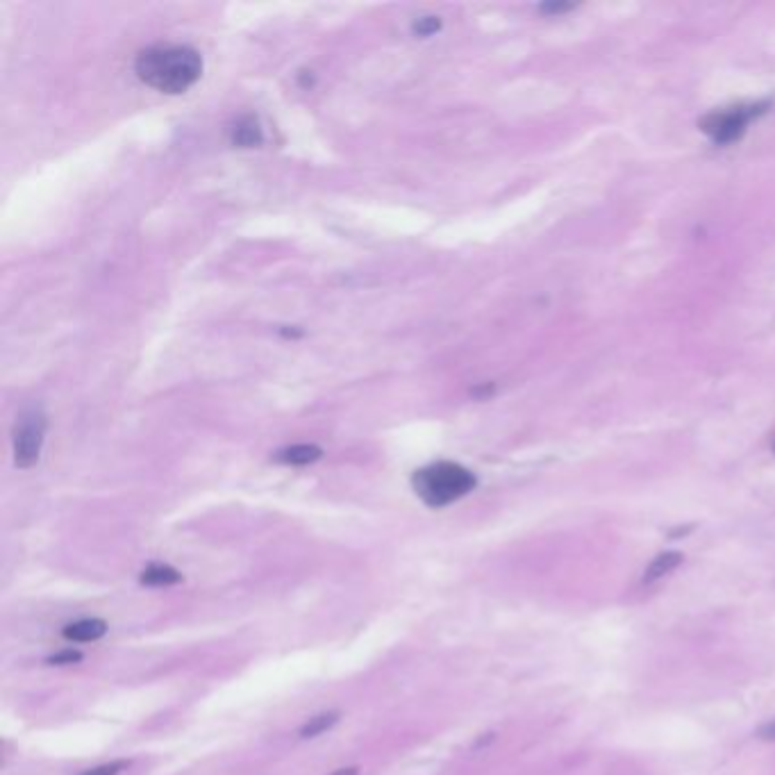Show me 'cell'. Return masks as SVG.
<instances>
[{"label": "cell", "mask_w": 775, "mask_h": 775, "mask_svg": "<svg viewBox=\"0 0 775 775\" xmlns=\"http://www.w3.org/2000/svg\"><path fill=\"white\" fill-rule=\"evenodd\" d=\"M135 71L144 85L162 94H185L203 73V57L191 46L155 44L137 55Z\"/></svg>", "instance_id": "6da1fadb"}, {"label": "cell", "mask_w": 775, "mask_h": 775, "mask_svg": "<svg viewBox=\"0 0 775 775\" xmlns=\"http://www.w3.org/2000/svg\"><path fill=\"white\" fill-rule=\"evenodd\" d=\"M478 485L475 475L455 462H435L412 475V487L428 507H446Z\"/></svg>", "instance_id": "7a4b0ae2"}, {"label": "cell", "mask_w": 775, "mask_h": 775, "mask_svg": "<svg viewBox=\"0 0 775 775\" xmlns=\"http://www.w3.org/2000/svg\"><path fill=\"white\" fill-rule=\"evenodd\" d=\"M766 107H769V103L730 107V110L707 114L698 125L707 137H712L714 144H732V141H737L741 135H744L746 125L750 121L766 112Z\"/></svg>", "instance_id": "3957f363"}, {"label": "cell", "mask_w": 775, "mask_h": 775, "mask_svg": "<svg viewBox=\"0 0 775 775\" xmlns=\"http://www.w3.org/2000/svg\"><path fill=\"white\" fill-rule=\"evenodd\" d=\"M44 432H46V419L44 414L32 412L23 416L19 428L14 432V460L16 466L28 469V466L39 460L41 444H44Z\"/></svg>", "instance_id": "277c9868"}, {"label": "cell", "mask_w": 775, "mask_h": 775, "mask_svg": "<svg viewBox=\"0 0 775 775\" xmlns=\"http://www.w3.org/2000/svg\"><path fill=\"white\" fill-rule=\"evenodd\" d=\"M141 582L148 587H171L182 582V573L169 564L153 562L146 566L144 573H141Z\"/></svg>", "instance_id": "5b68a950"}, {"label": "cell", "mask_w": 775, "mask_h": 775, "mask_svg": "<svg viewBox=\"0 0 775 775\" xmlns=\"http://www.w3.org/2000/svg\"><path fill=\"white\" fill-rule=\"evenodd\" d=\"M107 632V623L103 619H82L64 628V639L69 641H96Z\"/></svg>", "instance_id": "8992f818"}, {"label": "cell", "mask_w": 775, "mask_h": 775, "mask_svg": "<svg viewBox=\"0 0 775 775\" xmlns=\"http://www.w3.org/2000/svg\"><path fill=\"white\" fill-rule=\"evenodd\" d=\"M682 553H678V550H666V553H660L655 557L653 562L648 564L646 569V575H644V582L646 585H650V582H657L660 578H664L666 573H671L673 569H678V566L682 564Z\"/></svg>", "instance_id": "52a82bcc"}, {"label": "cell", "mask_w": 775, "mask_h": 775, "mask_svg": "<svg viewBox=\"0 0 775 775\" xmlns=\"http://www.w3.org/2000/svg\"><path fill=\"white\" fill-rule=\"evenodd\" d=\"M321 457V448L319 446H310V444H296V446H289L285 450H280L278 455H275V460L282 462V464H291V466H305V464H312Z\"/></svg>", "instance_id": "ba28073f"}, {"label": "cell", "mask_w": 775, "mask_h": 775, "mask_svg": "<svg viewBox=\"0 0 775 775\" xmlns=\"http://www.w3.org/2000/svg\"><path fill=\"white\" fill-rule=\"evenodd\" d=\"M232 141H235L237 146H244V148L260 146L262 141H264L262 128H260V125H257V121L253 119V116H246V119H241L235 125V132H232Z\"/></svg>", "instance_id": "9c48e42d"}, {"label": "cell", "mask_w": 775, "mask_h": 775, "mask_svg": "<svg viewBox=\"0 0 775 775\" xmlns=\"http://www.w3.org/2000/svg\"><path fill=\"white\" fill-rule=\"evenodd\" d=\"M337 721H339V712H323L319 716H312V719L305 721L303 728H300V737H303V739L319 737L321 732L330 730Z\"/></svg>", "instance_id": "30bf717a"}, {"label": "cell", "mask_w": 775, "mask_h": 775, "mask_svg": "<svg viewBox=\"0 0 775 775\" xmlns=\"http://www.w3.org/2000/svg\"><path fill=\"white\" fill-rule=\"evenodd\" d=\"M125 766H128V762L119 760V762H110V764L96 766V769H89V771H85L82 775H119L125 769Z\"/></svg>", "instance_id": "8fae6325"}, {"label": "cell", "mask_w": 775, "mask_h": 775, "mask_svg": "<svg viewBox=\"0 0 775 775\" xmlns=\"http://www.w3.org/2000/svg\"><path fill=\"white\" fill-rule=\"evenodd\" d=\"M80 660H82V653H78V650H62V653L48 657L50 664H75Z\"/></svg>", "instance_id": "7c38bea8"}, {"label": "cell", "mask_w": 775, "mask_h": 775, "mask_svg": "<svg viewBox=\"0 0 775 775\" xmlns=\"http://www.w3.org/2000/svg\"><path fill=\"white\" fill-rule=\"evenodd\" d=\"M571 7H573L571 3H546V5H541V12L560 14V12H569Z\"/></svg>", "instance_id": "4fadbf2b"}, {"label": "cell", "mask_w": 775, "mask_h": 775, "mask_svg": "<svg viewBox=\"0 0 775 775\" xmlns=\"http://www.w3.org/2000/svg\"><path fill=\"white\" fill-rule=\"evenodd\" d=\"M760 739L775 741V719L769 721L766 725H762V728H760Z\"/></svg>", "instance_id": "5bb4252c"}, {"label": "cell", "mask_w": 775, "mask_h": 775, "mask_svg": "<svg viewBox=\"0 0 775 775\" xmlns=\"http://www.w3.org/2000/svg\"><path fill=\"white\" fill-rule=\"evenodd\" d=\"M357 773H360V771H357V766H348V769H339V771H335L332 775H357Z\"/></svg>", "instance_id": "9a60e30c"}]
</instances>
